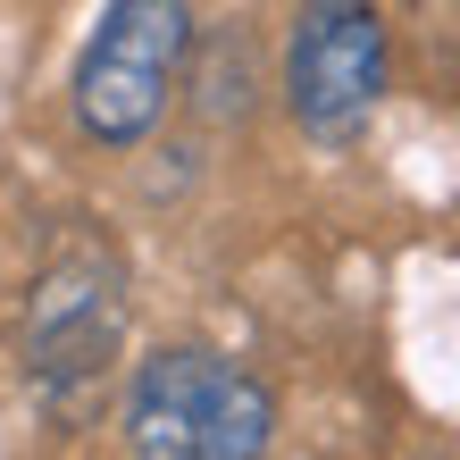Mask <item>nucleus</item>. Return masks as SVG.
I'll return each instance as SVG.
<instances>
[{
    "mask_svg": "<svg viewBox=\"0 0 460 460\" xmlns=\"http://www.w3.org/2000/svg\"><path fill=\"white\" fill-rule=\"evenodd\" d=\"M126 444L134 460H260L277 444V402L226 351L168 343L134 368Z\"/></svg>",
    "mask_w": 460,
    "mask_h": 460,
    "instance_id": "f257e3e1",
    "label": "nucleus"
},
{
    "mask_svg": "<svg viewBox=\"0 0 460 460\" xmlns=\"http://www.w3.org/2000/svg\"><path fill=\"white\" fill-rule=\"evenodd\" d=\"M385 101V17L368 0H302L285 34V110L310 143H351Z\"/></svg>",
    "mask_w": 460,
    "mask_h": 460,
    "instance_id": "7ed1b4c3",
    "label": "nucleus"
},
{
    "mask_svg": "<svg viewBox=\"0 0 460 460\" xmlns=\"http://www.w3.org/2000/svg\"><path fill=\"white\" fill-rule=\"evenodd\" d=\"M118 335H126V277L101 243H75L42 268L34 285V310H25V368L34 385L67 394V385H93L101 368L118 360Z\"/></svg>",
    "mask_w": 460,
    "mask_h": 460,
    "instance_id": "20e7f679",
    "label": "nucleus"
},
{
    "mask_svg": "<svg viewBox=\"0 0 460 460\" xmlns=\"http://www.w3.org/2000/svg\"><path fill=\"white\" fill-rule=\"evenodd\" d=\"M184 59H193V0H110L75 59V126L93 143H143V134L168 118V101L184 84Z\"/></svg>",
    "mask_w": 460,
    "mask_h": 460,
    "instance_id": "f03ea898",
    "label": "nucleus"
}]
</instances>
